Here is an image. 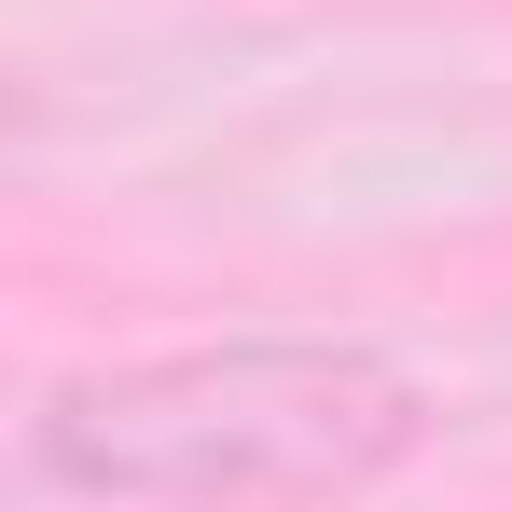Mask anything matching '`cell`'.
Here are the masks:
<instances>
[{
  "label": "cell",
  "mask_w": 512,
  "mask_h": 512,
  "mask_svg": "<svg viewBox=\"0 0 512 512\" xmlns=\"http://www.w3.org/2000/svg\"><path fill=\"white\" fill-rule=\"evenodd\" d=\"M429 429V374L374 333H208L56 374L14 443L84 512H319L416 471Z\"/></svg>",
  "instance_id": "6da1fadb"
}]
</instances>
